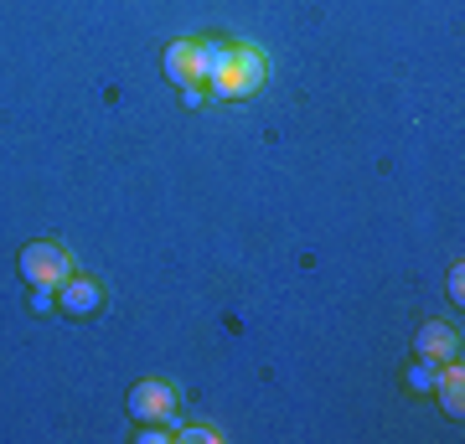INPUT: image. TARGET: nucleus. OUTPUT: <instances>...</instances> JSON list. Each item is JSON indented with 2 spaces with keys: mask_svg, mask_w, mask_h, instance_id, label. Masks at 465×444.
<instances>
[{
  "mask_svg": "<svg viewBox=\"0 0 465 444\" xmlns=\"http://www.w3.org/2000/svg\"><path fill=\"white\" fill-rule=\"evenodd\" d=\"M269 83V57L253 42H217V57L207 67V94L213 99H253Z\"/></svg>",
  "mask_w": 465,
  "mask_h": 444,
  "instance_id": "nucleus-1",
  "label": "nucleus"
},
{
  "mask_svg": "<svg viewBox=\"0 0 465 444\" xmlns=\"http://www.w3.org/2000/svg\"><path fill=\"white\" fill-rule=\"evenodd\" d=\"M73 274V259H67L63 243H52V238H36V243L21 248V280L32 284V290H57V284Z\"/></svg>",
  "mask_w": 465,
  "mask_h": 444,
  "instance_id": "nucleus-2",
  "label": "nucleus"
},
{
  "mask_svg": "<svg viewBox=\"0 0 465 444\" xmlns=\"http://www.w3.org/2000/svg\"><path fill=\"white\" fill-rule=\"evenodd\" d=\"M217 57V42H202V36H182L166 47V78L182 83V88H197L207 83V67Z\"/></svg>",
  "mask_w": 465,
  "mask_h": 444,
  "instance_id": "nucleus-3",
  "label": "nucleus"
},
{
  "mask_svg": "<svg viewBox=\"0 0 465 444\" xmlns=\"http://www.w3.org/2000/svg\"><path fill=\"white\" fill-rule=\"evenodd\" d=\"M130 419L140 424H176V388L161 378H145L130 388Z\"/></svg>",
  "mask_w": 465,
  "mask_h": 444,
  "instance_id": "nucleus-4",
  "label": "nucleus"
},
{
  "mask_svg": "<svg viewBox=\"0 0 465 444\" xmlns=\"http://www.w3.org/2000/svg\"><path fill=\"white\" fill-rule=\"evenodd\" d=\"M414 351L424 357V362L445 367V362H455V357H460V331L445 326V321H430V326L414 336Z\"/></svg>",
  "mask_w": 465,
  "mask_h": 444,
  "instance_id": "nucleus-5",
  "label": "nucleus"
},
{
  "mask_svg": "<svg viewBox=\"0 0 465 444\" xmlns=\"http://www.w3.org/2000/svg\"><path fill=\"white\" fill-rule=\"evenodd\" d=\"M57 290H63V295H57V305H63L67 315H94V311L104 305V284H99V280H88V274H78V280L67 274Z\"/></svg>",
  "mask_w": 465,
  "mask_h": 444,
  "instance_id": "nucleus-6",
  "label": "nucleus"
},
{
  "mask_svg": "<svg viewBox=\"0 0 465 444\" xmlns=\"http://www.w3.org/2000/svg\"><path fill=\"white\" fill-rule=\"evenodd\" d=\"M434 393H440V409H445L450 419H465V367H460V357L434 372Z\"/></svg>",
  "mask_w": 465,
  "mask_h": 444,
  "instance_id": "nucleus-7",
  "label": "nucleus"
},
{
  "mask_svg": "<svg viewBox=\"0 0 465 444\" xmlns=\"http://www.w3.org/2000/svg\"><path fill=\"white\" fill-rule=\"evenodd\" d=\"M434 372H440V367L419 357V362L403 372V388H409V393H434Z\"/></svg>",
  "mask_w": 465,
  "mask_h": 444,
  "instance_id": "nucleus-8",
  "label": "nucleus"
},
{
  "mask_svg": "<svg viewBox=\"0 0 465 444\" xmlns=\"http://www.w3.org/2000/svg\"><path fill=\"white\" fill-rule=\"evenodd\" d=\"M176 439H186V444H217L223 434H217L213 424H192V429H176Z\"/></svg>",
  "mask_w": 465,
  "mask_h": 444,
  "instance_id": "nucleus-9",
  "label": "nucleus"
},
{
  "mask_svg": "<svg viewBox=\"0 0 465 444\" xmlns=\"http://www.w3.org/2000/svg\"><path fill=\"white\" fill-rule=\"evenodd\" d=\"M450 300H455V305L465 300V263H455V269H450Z\"/></svg>",
  "mask_w": 465,
  "mask_h": 444,
  "instance_id": "nucleus-10",
  "label": "nucleus"
},
{
  "mask_svg": "<svg viewBox=\"0 0 465 444\" xmlns=\"http://www.w3.org/2000/svg\"><path fill=\"white\" fill-rule=\"evenodd\" d=\"M52 305H57V295H52V290H32V311H36V315L52 311Z\"/></svg>",
  "mask_w": 465,
  "mask_h": 444,
  "instance_id": "nucleus-11",
  "label": "nucleus"
}]
</instances>
